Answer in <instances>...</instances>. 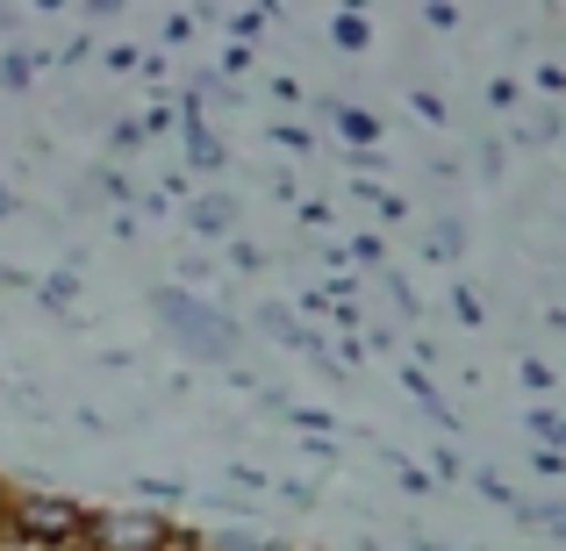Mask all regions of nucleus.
Returning <instances> with one entry per match:
<instances>
[{"mask_svg":"<svg viewBox=\"0 0 566 551\" xmlns=\"http://www.w3.org/2000/svg\"><path fill=\"white\" fill-rule=\"evenodd\" d=\"M0 523H8L14 544H36V551H57V544H80L86 538V509L65 495H8L0 501Z\"/></svg>","mask_w":566,"mask_h":551,"instance_id":"obj_1","label":"nucleus"},{"mask_svg":"<svg viewBox=\"0 0 566 551\" xmlns=\"http://www.w3.org/2000/svg\"><path fill=\"white\" fill-rule=\"evenodd\" d=\"M172 523H158V516H129V509H86V551H166Z\"/></svg>","mask_w":566,"mask_h":551,"instance_id":"obj_2","label":"nucleus"},{"mask_svg":"<svg viewBox=\"0 0 566 551\" xmlns=\"http://www.w3.org/2000/svg\"><path fill=\"white\" fill-rule=\"evenodd\" d=\"M8 551H36V544H14V538H8ZM57 551H86V544H57Z\"/></svg>","mask_w":566,"mask_h":551,"instance_id":"obj_3","label":"nucleus"},{"mask_svg":"<svg viewBox=\"0 0 566 551\" xmlns=\"http://www.w3.org/2000/svg\"><path fill=\"white\" fill-rule=\"evenodd\" d=\"M553 523H559V530H566V509H553Z\"/></svg>","mask_w":566,"mask_h":551,"instance_id":"obj_4","label":"nucleus"}]
</instances>
